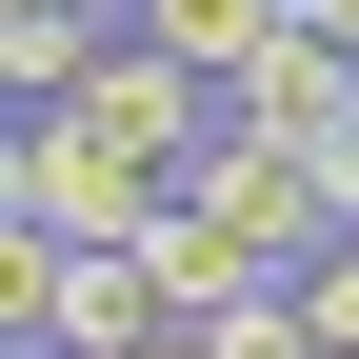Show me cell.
<instances>
[{
    "mask_svg": "<svg viewBox=\"0 0 359 359\" xmlns=\"http://www.w3.org/2000/svg\"><path fill=\"white\" fill-rule=\"evenodd\" d=\"M299 320H320V359H359V240H320V259H299Z\"/></svg>",
    "mask_w": 359,
    "mask_h": 359,
    "instance_id": "cell-7",
    "label": "cell"
},
{
    "mask_svg": "<svg viewBox=\"0 0 359 359\" xmlns=\"http://www.w3.org/2000/svg\"><path fill=\"white\" fill-rule=\"evenodd\" d=\"M140 359H219V320H160V339H140Z\"/></svg>",
    "mask_w": 359,
    "mask_h": 359,
    "instance_id": "cell-8",
    "label": "cell"
},
{
    "mask_svg": "<svg viewBox=\"0 0 359 359\" xmlns=\"http://www.w3.org/2000/svg\"><path fill=\"white\" fill-rule=\"evenodd\" d=\"M160 320L180 299H160L140 240H0V339L20 359H140Z\"/></svg>",
    "mask_w": 359,
    "mask_h": 359,
    "instance_id": "cell-2",
    "label": "cell"
},
{
    "mask_svg": "<svg viewBox=\"0 0 359 359\" xmlns=\"http://www.w3.org/2000/svg\"><path fill=\"white\" fill-rule=\"evenodd\" d=\"M120 20H140V40H160V60H200V80H240V60H259V40H280V20H299V0H120Z\"/></svg>",
    "mask_w": 359,
    "mask_h": 359,
    "instance_id": "cell-6",
    "label": "cell"
},
{
    "mask_svg": "<svg viewBox=\"0 0 359 359\" xmlns=\"http://www.w3.org/2000/svg\"><path fill=\"white\" fill-rule=\"evenodd\" d=\"M219 120H259V140H299V160H320V140H359V60H339L320 20H280L240 80H219Z\"/></svg>",
    "mask_w": 359,
    "mask_h": 359,
    "instance_id": "cell-5",
    "label": "cell"
},
{
    "mask_svg": "<svg viewBox=\"0 0 359 359\" xmlns=\"http://www.w3.org/2000/svg\"><path fill=\"white\" fill-rule=\"evenodd\" d=\"M299 20H320V40H339V60H359V0H299Z\"/></svg>",
    "mask_w": 359,
    "mask_h": 359,
    "instance_id": "cell-9",
    "label": "cell"
},
{
    "mask_svg": "<svg viewBox=\"0 0 359 359\" xmlns=\"http://www.w3.org/2000/svg\"><path fill=\"white\" fill-rule=\"evenodd\" d=\"M80 120H100V140H140L160 180H200V140H219V80H200V60H160V40L120 20V40H100V80H80Z\"/></svg>",
    "mask_w": 359,
    "mask_h": 359,
    "instance_id": "cell-3",
    "label": "cell"
},
{
    "mask_svg": "<svg viewBox=\"0 0 359 359\" xmlns=\"http://www.w3.org/2000/svg\"><path fill=\"white\" fill-rule=\"evenodd\" d=\"M140 259H160V299H180V320H240V299H280V280H299L240 200H200V180L160 200V240H140Z\"/></svg>",
    "mask_w": 359,
    "mask_h": 359,
    "instance_id": "cell-4",
    "label": "cell"
},
{
    "mask_svg": "<svg viewBox=\"0 0 359 359\" xmlns=\"http://www.w3.org/2000/svg\"><path fill=\"white\" fill-rule=\"evenodd\" d=\"M180 180L140 140H100L80 100H20V140H0V240H160Z\"/></svg>",
    "mask_w": 359,
    "mask_h": 359,
    "instance_id": "cell-1",
    "label": "cell"
}]
</instances>
